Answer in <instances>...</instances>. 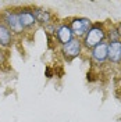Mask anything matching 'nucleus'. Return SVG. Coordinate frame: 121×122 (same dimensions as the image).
Wrapping results in <instances>:
<instances>
[{
	"instance_id": "nucleus-14",
	"label": "nucleus",
	"mask_w": 121,
	"mask_h": 122,
	"mask_svg": "<svg viewBox=\"0 0 121 122\" xmlns=\"http://www.w3.org/2000/svg\"><path fill=\"white\" fill-rule=\"evenodd\" d=\"M116 28H117V32H118V36H120V40H121V22H118L116 25Z\"/></svg>"
},
{
	"instance_id": "nucleus-7",
	"label": "nucleus",
	"mask_w": 121,
	"mask_h": 122,
	"mask_svg": "<svg viewBox=\"0 0 121 122\" xmlns=\"http://www.w3.org/2000/svg\"><path fill=\"white\" fill-rule=\"evenodd\" d=\"M74 38L75 36H74L71 28L68 26V24H60V25H57L56 32H54V39H56V42L60 46L67 45L68 42H71Z\"/></svg>"
},
{
	"instance_id": "nucleus-6",
	"label": "nucleus",
	"mask_w": 121,
	"mask_h": 122,
	"mask_svg": "<svg viewBox=\"0 0 121 122\" xmlns=\"http://www.w3.org/2000/svg\"><path fill=\"white\" fill-rule=\"evenodd\" d=\"M15 11L18 14V18H20V22L22 25L24 30H29L36 25L35 17H33V11H32L31 7H22V8L15 10Z\"/></svg>"
},
{
	"instance_id": "nucleus-12",
	"label": "nucleus",
	"mask_w": 121,
	"mask_h": 122,
	"mask_svg": "<svg viewBox=\"0 0 121 122\" xmlns=\"http://www.w3.org/2000/svg\"><path fill=\"white\" fill-rule=\"evenodd\" d=\"M3 57H4V50H3V49H0V68L4 65V62H3Z\"/></svg>"
},
{
	"instance_id": "nucleus-9",
	"label": "nucleus",
	"mask_w": 121,
	"mask_h": 122,
	"mask_svg": "<svg viewBox=\"0 0 121 122\" xmlns=\"http://www.w3.org/2000/svg\"><path fill=\"white\" fill-rule=\"evenodd\" d=\"M109 61L114 65L121 64V40L109 43Z\"/></svg>"
},
{
	"instance_id": "nucleus-4",
	"label": "nucleus",
	"mask_w": 121,
	"mask_h": 122,
	"mask_svg": "<svg viewBox=\"0 0 121 122\" xmlns=\"http://www.w3.org/2000/svg\"><path fill=\"white\" fill-rule=\"evenodd\" d=\"M83 51V46H82V40L78 38H74L71 42H68L67 45L60 46V53L64 57V60L71 61L79 57Z\"/></svg>"
},
{
	"instance_id": "nucleus-2",
	"label": "nucleus",
	"mask_w": 121,
	"mask_h": 122,
	"mask_svg": "<svg viewBox=\"0 0 121 122\" xmlns=\"http://www.w3.org/2000/svg\"><path fill=\"white\" fill-rule=\"evenodd\" d=\"M0 20H1L0 22L4 24L14 35H21V33L25 32L21 22H20V18H18V14H17L15 10H4L0 14Z\"/></svg>"
},
{
	"instance_id": "nucleus-8",
	"label": "nucleus",
	"mask_w": 121,
	"mask_h": 122,
	"mask_svg": "<svg viewBox=\"0 0 121 122\" xmlns=\"http://www.w3.org/2000/svg\"><path fill=\"white\" fill-rule=\"evenodd\" d=\"M14 43V33L8 29L4 24L0 22V49L6 50Z\"/></svg>"
},
{
	"instance_id": "nucleus-10",
	"label": "nucleus",
	"mask_w": 121,
	"mask_h": 122,
	"mask_svg": "<svg viewBox=\"0 0 121 122\" xmlns=\"http://www.w3.org/2000/svg\"><path fill=\"white\" fill-rule=\"evenodd\" d=\"M33 11V17H35V21L36 24L42 25V26H47L52 24V13L49 10H45V8H32Z\"/></svg>"
},
{
	"instance_id": "nucleus-3",
	"label": "nucleus",
	"mask_w": 121,
	"mask_h": 122,
	"mask_svg": "<svg viewBox=\"0 0 121 122\" xmlns=\"http://www.w3.org/2000/svg\"><path fill=\"white\" fill-rule=\"evenodd\" d=\"M68 26L71 28L75 38L82 40V38L88 33V30L91 29L92 21L86 17H74L68 21Z\"/></svg>"
},
{
	"instance_id": "nucleus-13",
	"label": "nucleus",
	"mask_w": 121,
	"mask_h": 122,
	"mask_svg": "<svg viewBox=\"0 0 121 122\" xmlns=\"http://www.w3.org/2000/svg\"><path fill=\"white\" fill-rule=\"evenodd\" d=\"M46 76H47V78H52V76H53V72H52V68H50V67H46Z\"/></svg>"
},
{
	"instance_id": "nucleus-1",
	"label": "nucleus",
	"mask_w": 121,
	"mask_h": 122,
	"mask_svg": "<svg viewBox=\"0 0 121 122\" xmlns=\"http://www.w3.org/2000/svg\"><path fill=\"white\" fill-rule=\"evenodd\" d=\"M106 42V24L104 22H95L92 24L91 29L82 38L83 49L91 50L95 46Z\"/></svg>"
},
{
	"instance_id": "nucleus-5",
	"label": "nucleus",
	"mask_w": 121,
	"mask_h": 122,
	"mask_svg": "<svg viewBox=\"0 0 121 122\" xmlns=\"http://www.w3.org/2000/svg\"><path fill=\"white\" fill-rule=\"evenodd\" d=\"M91 61L96 65H103L109 61V43L103 42L89 50Z\"/></svg>"
},
{
	"instance_id": "nucleus-11",
	"label": "nucleus",
	"mask_w": 121,
	"mask_h": 122,
	"mask_svg": "<svg viewBox=\"0 0 121 122\" xmlns=\"http://www.w3.org/2000/svg\"><path fill=\"white\" fill-rule=\"evenodd\" d=\"M118 40H120V36H118L116 25H113V24L107 25L106 26V42L110 43V42H118Z\"/></svg>"
}]
</instances>
